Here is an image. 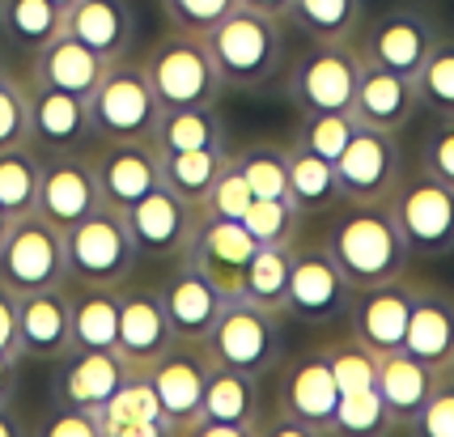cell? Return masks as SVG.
<instances>
[{
    "label": "cell",
    "mask_w": 454,
    "mask_h": 437,
    "mask_svg": "<svg viewBox=\"0 0 454 437\" xmlns=\"http://www.w3.org/2000/svg\"><path fill=\"white\" fill-rule=\"evenodd\" d=\"M323 251L332 255V263L353 289H374V285L399 280L412 259L387 199H361V204L348 199V208L327 230Z\"/></svg>",
    "instance_id": "cell-1"
},
{
    "label": "cell",
    "mask_w": 454,
    "mask_h": 437,
    "mask_svg": "<svg viewBox=\"0 0 454 437\" xmlns=\"http://www.w3.org/2000/svg\"><path fill=\"white\" fill-rule=\"evenodd\" d=\"M204 43L213 51V64H217L225 90H263L285 68V30H280V18L247 9V4H238L230 18H221L204 35Z\"/></svg>",
    "instance_id": "cell-2"
},
{
    "label": "cell",
    "mask_w": 454,
    "mask_h": 437,
    "mask_svg": "<svg viewBox=\"0 0 454 437\" xmlns=\"http://www.w3.org/2000/svg\"><path fill=\"white\" fill-rule=\"evenodd\" d=\"M137 242L119 208L98 204L85 221L64 230V263L77 289H119L137 272Z\"/></svg>",
    "instance_id": "cell-3"
},
{
    "label": "cell",
    "mask_w": 454,
    "mask_h": 437,
    "mask_svg": "<svg viewBox=\"0 0 454 437\" xmlns=\"http://www.w3.org/2000/svg\"><path fill=\"white\" fill-rule=\"evenodd\" d=\"M140 68H145V77L153 85L161 111H175V106H217L221 90H225L204 35H187V30H170L166 39L153 43L149 56L140 60Z\"/></svg>",
    "instance_id": "cell-4"
},
{
    "label": "cell",
    "mask_w": 454,
    "mask_h": 437,
    "mask_svg": "<svg viewBox=\"0 0 454 437\" xmlns=\"http://www.w3.org/2000/svg\"><path fill=\"white\" fill-rule=\"evenodd\" d=\"M90 132L98 140H153L161 120V102L137 60L106 64V73L85 98Z\"/></svg>",
    "instance_id": "cell-5"
},
{
    "label": "cell",
    "mask_w": 454,
    "mask_h": 437,
    "mask_svg": "<svg viewBox=\"0 0 454 437\" xmlns=\"http://www.w3.org/2000/svg\"><path fill=\"white\" fill-rule=\"evenodd\" d=\"M213 365H230L242 374L268 378L285 357V332H280V310L255 306L247 298H230L221 306V318L204 339Z\"/></svg>",
    "instance_id": "cell-6"
},
{
    "label": "cell",
    "mask_w": 454,
    "mask_h": 437,
    "mask_svg": "<svg viewBox=\"0 0 454 437\" xmlns=\"http://www.w3.org/2000/svg\"><path fill=\"white\" fill-rule=\"evenodd\" d=\"M68 285V263H64V234L39 213H26L9 225L0 242V289L26 298L39 289Z\"/></svg>",
    "instance_id": "cell-7"
},
{
    "label": "cell",
    "mask_w": 454,
    "mask_h": 437,
    "mask_svg": "<svg viewBox=\"0 0 454 437\" xmlns=\"http://www.w3.org/2000/svg\"><path fill=\"white\" fill-rule=\"evenodd\" d=\"M387 204H391V217L403 234L408 255L437 259L454 251V187L437 183L434 175L416 166L412 175L395 183Z\"/></svg>",
    "instance_id": "cell-8"
},
{
    "label": "cell",
    "mask_w": 454,
    "mask_h": 437,
    "mask_svg": "<svg viewBox=\"0 0 454 437\" xmlns=\"http://www.w3.org/2000/svg\"><path fill=\"white\" fill-rule=\"evenodd\" d=\"M361 47L344 43H310L289 68V102L301 115L310 111H353L356 77H361Z\"/></svg>",
    "instance_id": "cell-9"
},
{
    "label": "cell",
    "mask_w": 454,
    "mask_h": 437,
    "mask_svg": "<svg viewBox=\"0 0 454 437\" xmlns=\"http://www.w3.org/2000/svg\"><path fill=\"white\" fill-rule=\"evenodd\" d=\"M336 183L340 199L361 204V199H387L395 191V183L403 179V153H399L395 132L382 128H365L356 123V132L348 137L344 153L336 161Z\"/></svg>",
    "instance_id": "cell-10"
},
{
    "label": "cell",
    "mask_w": 454,
    "mask_h": 437,
    "mask_svg": "<svg viewBox=\"0 0 454 437\" xmlns=\"http://www.w3.org/2000/svg\"><path fill=\"white\" fill-rule=\"evenodd\" d=\"M145 374H149L153 391H158L161 417H166V425H170V433L187 437L192 420L200 417V399H204L208 374H213L208 348L196 344V339H175V344H170Z\"/></svg>",
    "instance_id": "cell-11"
},
{
    "label": "cell",
    "mask_w": 454,
    "mask_h": 437,
    "mask_svg": "<svg viewBox=\"0 0 454 437\" xmlns=\"http://www.w3.org/2000/svg\"><path fill=\"white\" fill-rule=\"evenodd\" d=\"M263 378L213 365L204 399H200V417L192 420L187 437H259L263 420V395H259Z\"/></svg>",
    "instance_id": "cell-12"
},
{
    "label": "cell",
    "mask_w": 454,
    "mask_h": 437,
    "mask_svg": "<svg viewBox=\"0 0 454 437\" xmlns=\"http://www.w3.org/2000/svg\"><path fill=\"white\" fill-rule=\"evenodd\" d=\"M200 217H204V208L175 196L166 183H158L132 208H123L128 234L137 242V255H145V259H183L187 246H192V234H196Z\"/></svg>",
    "instance_id": "cell-13"
},
{
    "label": "cell",
    "mask_w": 454,
    "mask_h": 437,
    "mask_svg": "<svg viewBox=\"0 0 454 437\" xmlns=\"http://www.w3.org/2000/svg\"><path fill=\"white\" fill-rule=\"evenodd\" d=\"M353 285L344 280L332 255L323 246L297 251L294 272H289V293H285V315L301 318V323H336L348 315L353 306Z\"/></svg>",
    "instance_id": "cell-14"
},
{
    "label": "cell",
    "mask_w": 454,
    "mask_h": 437,
    "mask_svg": "<svg viewBox=\"0 0 454 437\" xmlns=\"http://www.w3.org/2000/svg\"><path fill=\"white\" fill-rule=\"evenodd\" d=\"M102 204L94 166L81 153H47L39 170V199L35 213L43 221H51L59 234L73 230L77 221H85Z\"/></svg>",
    "instance_id": "cell-15"
},
{
    "label": "cell",
    "mask_w": 454,
    "mask_h": 437,
    "mask_svg": "<svg viewBox=\"0 0 454 437\" xmlns=\"http://www.w3.org/2000/svg\"><path fill=\"white\" fill-rule=\"evenodd\" d=\"M340 403V386L323 353L318 357H297L289 365H280V382H277V412L280 417L297 420L310 437L327 433L332 417H336Z\"/></svg>",
    "instance_id": "cell-16"
},
{
    "label": "cell",
    "mask_w": 454,
    "mask_h": 437,
    "mask_svg": "<svg viewBox=\"0 0 454 437\" xmlns=\"http://www.w3.org/2000/svg\"><path fill=\"white\" fill-rule=\"evenodd\" d=\"M94 179H98V196L111 208H132L161 183L158 170V149L153 140H102V149L90 158Z\"/></svg>",
    "instance_id": "cell-17"
},
{
    "label": "cell",
    "mask_w": 454,
    "mask_h": 437,
    "mask_svg": "<svg viewBox=\"0 0 454 437\" xmlns=\"http://www.w3.org/2000/svg\"><path fill=\"white\" fill-rule=\"evenodd\" d=\"M251 255H255V238L242 230V221L204 213L183 259H192L225 298H238L242 293V272H247V259Z\"/></svg>",
    "instance_id": "cell-18"
},
{
    "label": "cell",
    "mask_w": 454,
    "mask_h": 437,
    "mask_svg": "<svg viewBox=\"0 0 454 437\" xmlns=\"http://www.w3.org/2000/svg\"><path fill=\"white\" fill-rule=\"evenodd\" d=\"M442 39L434 30V21L416 9H391L365 30L361 39V56L378 68H391L403 77H416V68L425 64V56L434 51V43Z\"/></svg>",
    "instance_id": "cell-19"
},
{
    "label": "cell",
    "mask_w": 454,
    "mask_h": 437,
    "mask_svg": "<svg viewBox=\"0 0 454 437\" xmlns=\"http://www.w3.org/2000/svg\"><path fill=\"white\" fill-rule=\"evenodd\" d=\"M408 315H412V280H387L374 289H356L353 306H348V323L353 336L374 353H395L403 348V332H408Z\"/></svg>",
    "instance_id": "cell-20"
},
{
    "label": "cell",
    "mask_w": 454,
    "mask_h": 437,
    "mask_svg": "<svg viewBox=\"0 0 454 437\" xmlns=\"http://www.w3.org/2000/svg\"><path fill=\"white\" fill-rule=\"evenodd\" d=\"M158 298L166 306L170 327H175V339H196V344L208 339L213 323L221 318V306L230 301L192 259H178L175 268H170V277L158 289Z\"/></svg>",
    "instance_id": "cell-21"
},
{
    "label": "cell",
    "mask_w": 454,
    "mask_h": 437,
    "mask_svg": "<svg viewBox=\"0 0 454 437\" xmlns=\"http://www.w3.org/2000/svg\"><path fill=\"white\" fill-rule=\"evenodd\" d=\"M26 111H30V144L43 153H77L90 137V111H85V98H77V94L30 81Z\"/></svg>",
    "instance_id": "cell-22"
},
{
    "label": "cell",
    "mask_w": 454,
    "mask_h": 437,
    "mask_svg": "<svg viewBox=\"0 0 454 437\" xmlns=\"http://www.w3.org/2000/svg\"><path fill=\"white\" fill-rule=\"evenodd\" d=\"M170 344H175V327L166 318V306H161L158 289H128V293H119L115 348L128 357V365L149 370Z\"/></svg>",
    "instance_id": "cell-23"
},
{
    "label": "cell",
    "mask_w": 454,
    "mask_h": 437,
    "mask_svg": "<svg viewBox=\"0 0 454 437\" xmlns=\"http://www.w3.org/2000/svg\"><path fill=\"white\" fill-rule=\"evenodd\" d=\"M18 344L21 357L39 361H64L73 353V318L64 285L18 298Z\"/></svg>",
    "instance_id": "cell-24"
},
{
    "label": "cell",
    "mask_w": 454,
    "mask_h": 437,
    "mask_svg": "<svg viewBox=\"0 0 454 437\" xmlns=\"http://www.w3.org/2000/svg\"><path fill=\"white\" fill-rule=\"evenodd\" d=\"M420 98H416V81L391 68H378V64H361V77H356V94H353V120L365 128H382V132H399L408 128Z\"/></svg>",
    "instance_id": "cell-25"
},
{
    "label": "cell",
    "mask_w": 454,
    "mask_h": 437,
    "mask_svg": "<svg viewBox=\"0 0 454 437\" xmlns=\"http://www.w3.org/2000/svg\"><path fill=\"white\" fill-rule=\"evenodd\" d=\"M403 353L446 370L454 357V293L437 285H412V315L403 332Z\"/></svg>",
    "instance_id": "cell-26"
},
{
    "label": "cell",
    "mask_w": 454,
    "mask_h": 437,
    "mask_svg": "<svg viewBox=\"0 0 454 437\" xmlns=\"http://www.w3.org/2000/svg\"><path fill=\"white\" fill-rule=\"evenodd\" d=\"M64 30L98 51L106 64L123 60L137 39V18L128 0H77L64 9Z\"/></svg>",
    "instance_id": "cell-27"
},
{
    "label": "cell",
    "mask_w": 454,
    "mask_h": 437,
    "mask_svg": "<svg viewBox=\"0 0 454 437\" xmlns=\"http://www.w3.org/2000/svg\"><path fill=\"white\" fill-rule=\"evenodd\" d=\"M59 365V403H77L90 412H98L111 391L137 370L119 348H73Z\"/></svg>",
    "instance_id": "cell-28"
},
{
    "label": "cell",
    "mask_w": 454,
    "mask_h": 437,
    "mask_svg": "<svg viewBox=\"0 0 454 437\" xmlns=\"http://www.w3.org/2000/svg\"><path fill=\"white\" fill-rule=\"evenodd\" d=\"M98 429L102 437H175L145 370H132L111 391V399L98 408Z\"/></svg>",
    "instance_id": "cell-29"
},
{
    "label": "cell",
    "mask_w": 454,
    "mask_h": 437,
    "mask_svg": "<svg viewBox=\"0 0 454 437\" xmlns=\"http://www.w3.org/2000/svg\"><path fill=\"white\" fill-rule=\"evenodd\" d=\"M437 378H442V370L416 361L412 353H403V348L378 357V395L387 403L391 429H408V425H412L416 412L425 408L429 391L437 386Z\"/></svg>",
    "instance_id": "cell-30"
},
{
    "label": "cell",
    "mask_w": 454,
    "mask_h": 437,
    "mask_svg": "<svg viewBox=\"0 0 454 437\" xmlns=\"http://www.w3.org/2000/svg\"><path fill=\"white\" fill-rule=\"evenodd\" d=\"M106 73V60L98 51H90L81 39H73L68 30H59L51 43H43L35 51V68H30V81L39 85H51V90H64V94H77V98H90V90L98 85V77Z\"/></svg>",
    "instance_id": "cell-31"
},
{
    "label": "cell",
    "mask_w": 454,
    "mask_h": 437,
    "mask_svg": "<svg viewBox=\"0 0 454 437\" xmlns=\"http://www.w3.org/2000/svg\"><path fill=\"white\" fill-rule=\"evenodd\" d=\"M225 161H230V149H158L161 183L196 208H204V199L213 191L217 175L225 170Z\"/></svg>",
    "instance_id": "cell-32"
},
{
    "label": "cell",
    "mask_w": 454,
    "mask_h": 437,
    "mask_svg": "<svg viewBox=\"0 0 454 437\" xmlns=\"http://www.w3.org/2000/svg\"><path fill=\"white\" fill-rule=\"evenodd\" d=\"M285 158H289V204L297 213H327V208L344 204L332 161H323L318 153L301 149L297 140L285 149Z\"/></svg>",
    "instance_id": "cell-33"
},
{
    "label": "cell",
    "mask_w": 454,
    "mask_h": 437,
    "mask_svg": "<svg viewBox=\"0 0 454 437\" xmlns=\"http://www.w3.org/2000/svg\"><path fill=\"white\" fill-rule=\"evenodd\" d=\"M59 30H64V9L51 0H0V35L26 56H35Z\"/></svg>",
    "instance_id": "cell-34"
},
{
    "label": "cell",
    "mask_w": 454,
    "mask_h": 437,
    "mask_svg": "<svg viewBox=\"0 0 454 437\" xmlns=\"http://www.w3.org/2000/svg\"><path fill=\"white\" fill-rule=\"evenodd\" d=\"M294 255L297 246H255V255L247 259V272H242V293L238 298L280 310L285 315V293H289V272H294Z\"/></svg>",
    "instance_id": "cell-35"
},
{
    "label": "cell",
    "mask_w": 454,
    "mask_h": 437,
    "mask_svg": "<svg viewBox=\"0 0 454 437\" xmlns=\"http://www.w3.org/2000/svg\"><path fill=\"white\" fill-rule=\"evenodd\" d=\"M153 144L158 149H230L217 106H175V111H161Z\"/></svg>",
    "instance_id": "cell-36"
},
{
    "label": "cell",
    "mask_w": 454,
    "mask_h": 437,
    "mask_svg": "<svg viewBox=\"0 0 454 437\" xmlns=\"http://www.w3.org/2000/svg\"><path fill=\"white\" fill-rule=\"evenodd\" d=\"M73 348H115L119 339V293L115 289H81L68 298Z\"/></svg>",
    "instance_id": "cell-37"
},
{
    "label": "cell",
    "mask_w": 454,
    "mask_h": 437,
    "mask_svg": "<svg viewBox=\"0 0 454 437\" xmlns=\"http://www.w3.org/2000/svg\"><path fill=\"white\" fill-rule=\"evenodd\" d=\"M285 18L315 43H344L361 30L365 4L361 0H289Z\"/></svg>",
    "instance_id": "cell-38"
},
{
    "label": "cell",
    "mask_w": 454,
    "mask_h": 437,
    "mask_svg": "<svg viewBox=\"0 0 454 437\" xmlns=\"http://www.w3.org/2000/svg\"><path fill=\"white\" fill-rule=\"evenodd\" d=\"M39 170L43 158L35 144H13V149H0V208L18 221L26 213H35V199H39Z\"/></svg>",
    "instance_id": "cell-39"
},
{
    "label": "cell",
    "mask_w": 454,
    "mask_h": 437,
    "mask_svg": "<svg viewBox=\"0 0 454 437\" xmlns=\"http://www.w3.org/2000/svg\"><path fill=\"white\" fill-rule=\"evenodd\" d=\"M230 161L238 166V175L247 179L255 199H289V158L280 144L255 140V144L230 153Z\"/></svg>",
    "instance_id": "cell-40"
},
{
    "label": "cell",
    "mask_w": 454,
    "mask_h": 437,
    "mask_svg": "<svg viewBox=\"0 0 454 437\" xmlns=\"http://www.w3.org/2000/svg\"><path fill=\"white\" fill-rule=\"evenodd\" d=\"M416 98L434 115H454V39H437L425 64L416 68Z\"/></svg>",
    "instance_id": "cell-41"
},
{
    "label": "cell",
    "mask_w": 454,
    "mask_h": 437,
    "mask_svg": "<svg viewBox=\"0 0 454 437\" xmlns=\"http://www.w3.org/2000/svg\"><path fill=\"white\" fill-rule=\"evenodd\" d=\"M353 132H356L353 111H310V115H301L294 140L301 144V149L318 153L323 161H336L340 153H344V144H348Z\"/></svg>",
    "instance_id": "cell-42"
},
{
    "label": "cell",
    "mask_w": 454,
    "mask_h": 437,
    "mask_svg": "<svg viewBox=\"0 0 454 437\" xmlns=\"http://www.w3.org/2000/svg\"><path fill=\"white\" fill-rule=\"evenodd\" d=\"M297 213L289 199H251L247 213H242V230L255 238V246H285L297 242Z\"/></svg>",
    "instance_id": "cell-43"
},
{
    "label": "cell",
    "mask_w": 454,
    "mask_h": 437,
    "mask_svg": "<svg viewBox=\"0 0 454 437\" xmlns=\"http://www.w3.org/2000/svg\"><path fill=\"white\" fill-rule=\"evenodd\" d=\"M323 361H327V370H332V378H336L340 395H348V391H370V386H378V357L361 344L356 336L340 339V344H332L327 353H323Z\"/></svg>",
    "instance_id": "cell-44"
},
{
    "label": "cell",
    "mask_w": 454,
    "mask_h": 437,
    "mask_svg": "<svg viewBox=\"0 0 454 437\" xmlns=\"http://www.w3.org/2000/svg\"><path fill=\"white\" fill-rule=\"evenodd\" d=\"M391 429V417H387V403L378 395V386L370 391H348L340 395L336 417H332V429L327 433H348V437H370Z\"/></svg>",
    "instance_id": "cell-45"
},
{
    "label": "cell",
    "mask_w": 454,
    "mask_h": 437,
    "mask_svg": "<svg viewBox=\"0 0 454 437\" xmlns=\"http://www.w3.org/2000/svg\"><path fill=\"white\" fill-rule=\"evenodd\" d=\"M30 144V111H26V85L13 73L0 77V149Z\"/></svg>",
    "instance_id": "cell-46"
},
{
    "label": "cell",
    "mask_w": 454,
    "mask_h": 437,
    "mask_svg": "<svg viewBox=\"0 0 454 437\" xmlns=\"http://www.w3.org/2000/svg\"><path fill=\"white\" fill-rule=\"evenodd\" d=\"M166 18L175 30H187V35H208L221 18H230L238 9V0H161Z\"/></svg>",
    "instance_id": "cell-47"
},
{
    "label": "cell",
    "mask_w": 454,
    "mask_h": 437,
    "mask_svg": "<svg viewBox=\"0 0 454 437\" xmlns=\"http://www.w3.org/2000/svg\"><path fill=\"white\" fill-rule=\"evenodd\" d=\"M408 429L420 437H454V378L446 374V370H442L437 386L429 391L425 408L416 412V420Z\"/></svg>",
    "instance_id": "cell-48"
},
{
    "label": "cell",
    "mask_w": 454,
    "mask_h": 437,
    "mask_svg": "<svg viewBox=\"0 0 454 437\" xmlns=\"http://www.w3.org/2000/svg\"><path fill=\"white\" fill-rule=\"evenodd\" d=\"M251 187H247V179L238 175L234 161H225V170L217 175V183H213V191H208V199H204V213H213V217H230V221H242V213H247V204H251Z\"/></svg>",
    "instance_id": "cell-49"
},
{
    "label": "cell",
    "mask_w": 454,
    "mask_h": 437,
    "mask_svg": "<svg viewBox=\"0 0 454 437\" xmlns=\"http://www.w3.org/2000/svg\"><path fill=\"white\" fill-rule=\"evenodd\" d=\"M420 170L434 175L437 183L454 187V115H446V120L425 137V144H420Z\"/></svg>",
    "instance_id": "cell-50"
},
{
    "label": "cell",
    "mask_w": 454,
    "mask_h": 437,
    "mask_svg": "<svg viewBox=\"0 0 454 437\" xmlns=\"http://www.w3.org/2000/svg\"><path fill=\"white\" fill-rule=\"evenodd\" d=\"M43 437H102L98 429V412L77 408V403H59L56 417H47Z\"/></svg>",
    "instance_id": "cell-51"
},
{
    "label": "cell",
    "mask_w": 454,
    "mask_h": 437,
    "mask_svg": "<svg viewBox=\"0 0 454 437\" xmlns=\"http://www.w3.org/2000/svg\"><path fill=\"white\" fill-rule=\"evenodd\" d=\"M0 353L21 361V344H18V298L0 289Z\"/></svg>",
    "instance_id": "cell-52"
},
{
    "label": "cell",
    "mask_w": 454,
    "mask_h": 437,
    "mask_svg": "<svg viewBox=\"0 0 454 437\" xmlns=\"http://www.w3.org/2000/svg\"><path fill=\"white\" fill-rule=\"evenodd\" d=\"M26 433V420L18 417V408L9 399H0V437H21Z\"/></svg>",
    "instance_id": "cell-53"
},
{
    "label": "cell",
    "mask_w": 454,
    "mask_h": 437,
    "mask_svg": "<svg viewBox=\"0 0 454 437\" xmlns=\"http://www.w3.org/2000/svg\"><path fill=\"white\" fill-rule=\"evenodd\" d=\"M18 391V357L0 353V399H13Z\"/></svg>",
    "instance_id": "cell-54"
},
{
    "label": "cell",
    "mask_w": 454,
    "mask_h": 437,
    "mask_svg": "<svg viewBox=\"0 0 454 437\" xmlns=\"http://www.w3.org/2000/svg\"><path fill=\"white\" fill-rule=\"evenodd\" d=\"M238 4L259 9V13H272V18H280V21H285V13H289V0H238Z\"/></svg>",
    "instance_id": "cell-55"
},
{
    "label": "cell",
    "mask_w": 454,
    "mask_h": 437,
    "mask_svg": "<svg viewBox=\"0 0 454 437\" xmlns=\"http://www.w3.org/2000/svg\"><path fill=\"white\" fill-rule=\"evenodd\" d=\"M9 225H13V217H9V213L0 208V242H4V234H9Z\"/></svg>",
    "instance_id": "cell-56"
},
{
    "label": "cell",
    "mask_w": 454,
    "mask_h": 437,
    "mask_svg": "<svg viewBox=\"0 0 454 437\" xmlns=\"http://www.w3.org/2000/svg\"><path fill=\"white\" fill-rule=\"evenodd\" d=\"M51 4H59V9H68V4H77V0H51Z\"/></svg>",
    "instance_id": "cell-57"
},
{
    "label": "cell",
    "mask_w": 454,
    "mask_h": 437,
    "mask_svg": "<svg viewBox=\"0 0 454 437\" xmlns=\"http://www.w3.org/2000/svg\"><path fill=\"white\" fill-rule=\"evenodd\" d=\"M446 374H450V378H454V357H450V365H446Z\"/></svg>",
    "instance_id": "cell-58"
},
{
    "label": "cell",
    "mask_w": 454,
    "mask_h": 437,
    "mask_svg": "<svg viewBox=\"0 0 454 437\" xmlns=\"http://www.w3.org/2000/svg\"><path fill=\"white\" fill-rule=\"evenodd\" d=\"M4 73H9V68H4V60H0V77H4Z\"/></svg>",
    "instance_id": "cell-59"
}]
</instances>
